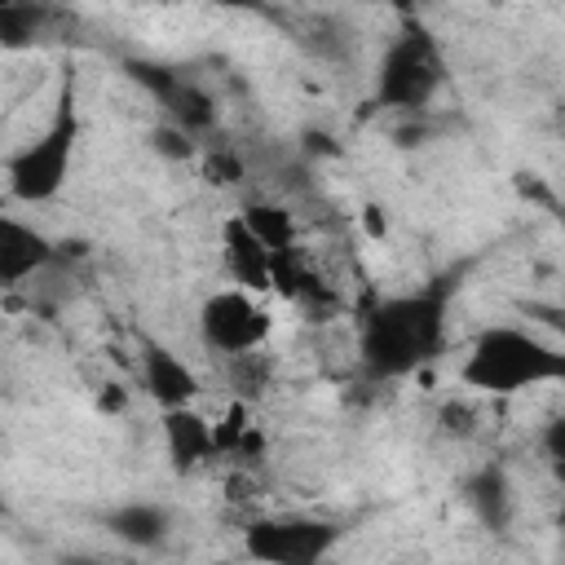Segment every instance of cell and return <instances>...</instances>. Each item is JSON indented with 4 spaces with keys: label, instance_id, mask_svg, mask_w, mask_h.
Returning <instances> with one entry per match:
<instances>
[{
    "label": "cell",
    "instance_id": "obj_16",
    "mask_svg": "<svg viewBox=\"0 0 565 565\" xmlns=\"http://www.w3.org/2000/svg\"><path fill=\"white\" fill-rule=\"evenodd\" d=\"M243 221L256 230V238H260L269 252H278V247H296V221H291V212H287L282 203L256 199V203L243 207Z\"/></svg>",
    "mask_w": 565,
    "mask_h": 565
},
{
    "label": "cell",
    "instance_id": "obj_9",
    "mask_svg": "<svg viewBox=\"0 0 565 565\" xmlns=\"http://www.w3.org/2000/svg\"><path fill=\"white\" fill-rule=\"evenodd\" d=\"M221 252H225V269L234 274L238 287L274 291V252L256 238V230L243 221V212H234L221 225Z\"/></svg>",
    "mask_w": 565,
    "mask_h": 565
},
{
    "label": "cell",
    "instance_id": "obj_8",
    "mask_svg": "<svg viewBox=\"0 0 565 565\" xmlns=\"http://www.w3.org/2000/svg\"><path fill=\"white\" fill-rule=\"evenodd\" d=\"M57 256H62V247L44 230H35L18 216L0 221V278H4V287H22L40 269H49Z\"/></svg>",
    "mask_w": 565,
    "mask_h": 565
},
{
    "label": "cell",
    "instance_id": "obj_21",
    "mask_svg": "<svg viewBox=\"0 0 565 565\" xmlns=\"http://www.w3.org/2000/svg\"><path fill=\"white\" fill-rule=\"evenodd\" d=\"M543 455L547 463H565V415H552L543 428Z\"/></svg>",
    "mask_w": 565,
    "mask_h": 565
},
{
    "label": "cell",
    "instance_id": "obj_3",
    "mask_svg": "<svg viewBox=\"0 0 565 565\" xmlns=\"http://www.w3.org/2000/svg\"><path fill=\"white\" fill-rule=\"evenodd\" d=\"M446 79H450V66L437 35L419 18H402V31L393 35V44L380 53V66H375V106L424 110Z\"/></svg>",
    "mask_w": 565,
    "mask_h": 565
},
{
    "label": "cell",
    "instance_id": "obj_23",
    "mask_svg": "<svg viewBox=\"0 0 565 565\" xmlns=\"http://www.w3.org/2000/svg\"><path fill=\"white\" fill-rule=\"evenodd\" d=\"M207 4H216V9H238V13H265V9H269V0H207Z\"/></svg>",
    "mask_w": 565,
    "mask_h": 565
},
{
    "label": "cell",
    "instance_id": "obj_20",
    "mask_svg": "<svg viewBox=\"0 0 565 565\" xmlns=\"http://www.w3.org/2000/svg\"><path fill=\"white\" fill-rule=\"evenodd\" d=\"M247 433H252V419H247V402L238 397V402L230 406V415L216 424V455H234Z\"/></svg>",
    "mask_w": 565,
    "mask_h": 565
},
{
    "label": "cell",
    "instance_id": "obj_19",
    "mask_svg": "<svg viewBox=\"0 0 565 565\" xmlns=\"http://www.w3.org/2000/svg\"><path fill=\"white\" fill-rule=\"evenodd\" d=\"M150 146H154L163 159H177V163H181V159H194L199 137H190L185 128H177V124H168V119H163V124L150 132Z\"/></svg>",
    "mask_w": 565,
    "mask_h": 565
},
{
    "label": "cell",
    "instance_id": "obj_17",
    "mask_svg": "<svg viewBox=\"0 0 565 565\" xmlns=\"http://www.w3.org/2000/svg\"><path fill=\"white\" fill-rule=\"evenodd\" d=\"M300 40H305L322 62H349V57H353V31H349L344 22H335V18H313Z\"/></svg>",
    "mask_w": 565,
    "mask_h": 565
},
{
    "label": "cell",
    "instance_id": "obj_18",
    "mask_svg": "<svg viewBox=\"0 0 565 565\" xmlns=\"http://www.w3.org/2000/svg\"><path fill=\"white\" fill-rule=\"evenodd\" d=\"M243 177H247V159H243L234 146L216 141V146L203 150V181H207V185L234 190V185H243Z\"/></svg>",
    "mask_w": 565,
    "mask_h": 565
},
{
    "label": "cell",
    "instance_id": "obj_12",
    "mask_svg": "<svg viewBox=\"0 0 565 565\" xmlns=\"http://www.w3.org/2000/svg\"><path fill=\"white\" fill-rule=\"evenodd\" d=\"M463 499L472 508V516L486 530H508L516 516V490L508 481V472L499 463H481L477 472L463 477Z\"/></svg>",
    "mask_w": 565,
    "mask_h": 565
},
{
    "label": "cell",
    "instance_id": "obj_13",
    "mask_svg": "<svg viewBox=\"0 0 565 565\" xmlns=\"http://www.w3.org/2000/svg\"><path fill=\"white\" fill-rule=\"evenodd\" d=\"M102 521H106V530H110L119 543H128V547H159V543H168V534H172V512H168L163 503H150V499L119 503V508H110Z\"/></svg>",
    "mask_w": 565,
    "mask_h": 565
},
{
    "label": "cell",
    "instance_id": "obj_26",
    "mask_svg": "<svg viewBox=\"0 0 565 565\" xmlns=\"http://www.w3.org/2000/svg\"><path fill=\"white\" fill-rule=\"evenodd\" d=\"M490 4H499V0H490Z\"/></svg>",
    "mask_w": 565,
    "mask_h": 565
},
{
    "label": "cell",
    "instance_id": "obj_24",
    "mask_svg": "<svg viewBox=\"0 0 565 565\" xmlns=\"http://www.w3.org/2000/svg\"><path fill=\"white\" fill-rule=\"evenodd\" d=\"M388 4H393L402 18H419V0H388Z\"/></svg>",
    "mask_w": 565,
    "mask_h": 565
},
{
    "label": "cell",
    "instance_id": "obj_15",
    "mask_svg": "<svg viewBox=\"0 0 565 565\" xmlns=\"http://www.w3.org/2000/svg\"><path fill=\"white\" fill-rule=\"evenodd\" d=\"M225 375H230L234 397H243L252 406L274 388V358L265 353V344L247 349V353H234V358H225Z\"/></svg>",
    "mask_w": 565,
    "mask_h": 565
},
{
    "label": "cell",
    "instance_id": "obj_4",
    "mask_svg": "<svg viewBox=\"0 0 565 565\" xmlns=\"http://www.w3.org/2000/svg\"><path fill=\"white\" fill-rule=\"evenodd\" d=\"M75 141H79V102H75V75H66L49 128L35 141H26L22 150L9 154V168H4L9 172V194L18 203H49V199H57L66 177H71Z\"/></svg>",
    "mask_w": 565,
    "mask_h": 565
},
{
    "label": "cell",
    "instance_id": "obj_6",
    "mask_svg": "<svg viewBox=\"0 0 565 565\" xmlns=\"http://www.w3.org/2000/svg\"><path fill=\"white\" fill-rule=\"evenodd\" d=\"M124 71H128L132 84H141L159 102L168 124L185 128L190 137H207L216 128V119H221L216 97L199 79H190L181 66H168V62H154V57H124Z\"/></svg>",
    "mask_w": 565,
    "mask_h": 565
},
{
    "label": "cell",
    "instance_id": "obj_2",
    "mask_svg": "<svg viewBox=\"0 0 565 565\" xmlns=\"http://www.w3.org/2000/svg\"><path fill=\"white\" fill-rule=\"evenodd\" d=\"M459 380L490 397H512L539 384H565V349L521 327H486L472 340Z\"/></svg>",
    "mask_w": 565,
    "mask_h": 565
},
{
    "label": "cell",
    "instance_id": "obj_10",
    "mask_svg": "<svg viewBox=\"0 0 565 565\" xmlns=\"http://www.w3.org/2000/svg\"><path fill=\"white\" fill-rule=\"evenodd\" d=\"M141 388L159 411H172V406H190L199 397V375L172 349L146 340L141 344Z\"/></svg>",
    "mask_w": 565,
    "mask_h": 565
},
{
    "label": "cell",
    "instance_id": "obj_5",
    "mask_svg": "<svg viewBox=\"0 0 565 565\" xmlns=\"http://www.w3.org/2000/svg\"><path fill=\"white\" fill-rule=\"evenodd\" d=\"M340 534L322 516H252L243 525V552L265 565H313L335 552Z\"/></svg>",
    "mask_w": 565,
    "mask_h": 565
},
{
    "label": "cell",
    "instance_id": "obj_11",
    "mask_svg": "<svg viewBox=\"0 0 565 565\" xmlns=\"http://www.w3.org/2000/svg\"><path fill=\"white\" fill-rule=\"evenodd\" d=\"M159 428H163L168 463H172L177 472H194V468H203V463L216 455V424H207V419L194 411V402L163 411Z\"/></svg>",
    "mask_w": 565,
    "mask_h": 565
},
{
    "label": "cell",
    "instance_id": "obj_1",
    "mask_svg": "<svg viewBox=\"0 0 565 565\" xmlns=\"http://www.w3.org/2000/svg\"><path fill=\"white\" fill-rule=\"evenodd\" d=\"M455 291H459V274H441L415 291L375 300L358 327V358L366 375L402 380L424 371L433 358H441Z\"/></svg>",
    "mask_w": 565,
    "mask_h": 565
},
{
    "label": "cell",
    "instance_id": "obj_7",
    "mask_svg": "<svg viewBox=\"0 0 565 565\" xmlns=\"http://www.w3.org/2000/svg\"><path fill=\"white\" fill-rule=\"evenodd\" d=\"M269 327H274V318L260 309L256 291H247V287L212 291V296L199 305V340H203L212 353H221V358L260 349V344L269 340Z\"/></svg>",
    "mask_w": 565,
    "mask_h": 565
},
{
    "label": "cell",
    "instance_id": "obj_25",
    "mask_svg": "<svg viewBox=\"0 0 565 565\" xmlns=\"http://www.w3.org/2000/svg\"><path fill=\"white\" fill-rule=\"evenodd\" d=\"M0 4H57V0H0Z\"/></svg>",
    "mask_w": 565,
    "mask_h": 565
},
{
    "label": "cell",
    "instance_id": "obj_22",
    "mask_svg": "<svg viewBox=\"0 0 565 565\" xmlns=\"http://www.w3.org/2000/svg\"><path fill=\"white\" fill-rule=\"evenodd\" d=\"M441 433H446V437H468V433H472V411L459 406V402H450V406L441 411Z\"/></svg>",
    "mask_w": 565,
    "mask_h": 565
},
{
    "label": "cell",
    "instance_id": "obj_14",
    "mask_svg": "<svg viewBox=\"0 0 565 565\" xmlns=\"http://www.w3.org/2000/svg\"><path fill=\"white\" fill-rule=\"evenodd\" d=\"M57 22V4H0V44L31 49Z\"/></svg>",
    "mask_w": 565,
    "mask_h": 565
}]
</instances>
